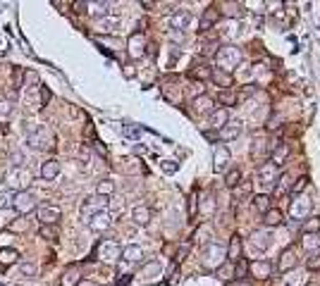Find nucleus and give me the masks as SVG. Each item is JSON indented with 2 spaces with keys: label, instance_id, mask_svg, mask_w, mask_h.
<instances>
[{
  "label": "nucleus",
  "instance_id": "1",
  "mask_svg": "<svg viewBox=\"0 0 320 286\" xmlns=\"http://www.w3.org/2000/svg\"><path fill=\"white\" fill-rule=\"evenodd\" d=\"M215 62H217V70L232 74V72L237 70V64L242 62V50L237 46H223L215 53Z\"/></svg>",
  "mask_w": 320,
  "mask_h": 286
},
{
  "label": "nucleus",
  "instance_id": "2",
  "mask_svg": "<svg viewBox=\"0 0 320 286\" xmlns=\"http://www.w3.org/2000/svg\"><path fill=\"white\" fill-rule=\"evenodd\" d=\"M31 182H34V174H31L27 167H10V169H7V174H5L7 189H12L14 193L27 191Z\"/></svg>",
  "mask_w": 320,
  "mask_h": 286
},
{
  "label": "nucleus",
  "instance_id": "3",
  "mask_svg": "<svg viewBox=\"0 0 320 286\" xmlns=\"http://www.w3.org/2000/svg\"><path fill=\"white\" fill-rule=\"evenodd\" d=\"M108 210V198H103V195H91V198H86V201L82 203V217L84 222H89L93 215H98V212H105Z\"/></svg>",
  "mask_w": 320,
  "mask_h": 286
},
{
  "label": "nucleus",
  "instance_id": "4",
  "mask_svg": "<svg viewBox=\"0 0 320 286\" xmlns=\"http://www.w3.org/2000/svg\"><path fill=\"white\" fill-rule=\"evenodd\" d=\"M223 258H227V255H225V248L217 244V241H213V244H208L206 253H203V265L208 267V270H217V267L223 265Z\"/></svg>",
  "mask_w": 320,
  "mask_h": 286
},
{
  "label": "nucleus",
  "instance_id": "5",
  "mask_svg": "<svg viewBox=\"0 0 320 286\" xmlns=\"http://www.w3.org/2000/svg\"><path fill=\"white\" fill-rule=\"evenodd\" d=\"M12 208L19 212V215H29V212H34L36 210V198L34 193H29V191H19V193L12 195Z\"/></svg>",
  "mask_w": 320,
  "mask_h": 286
},
{
  "label": "nucleus",
  "instance_id": "6",
  "mask_svg": "<svg viewBox=\"0 0 320 286\" xmlns=\"http://www.w3.org/2000/svg\"><path fill=\"white\" fill-rule=\"evenodd\" d=\"M29 146L34 148V150H48V148H53V134L48 131V129H43V126H38V131L29 134Z\"/></svg>",
  "mask_w": 320,
  "mask_h": 286
},
{
  "label": "nucleus",
  "instance_id": "7",
  "mask_svg": "<svg viewBox=\"0 0 320 286\" xmlns=\"http://www.w3.org/2000/svg\"><path fill=\"white\" fill-rule=\"evenodd\" d=\"M36 217H38L41 227H53V224L60 222L63 212H60V208H53V205H41L36 210Z\"/></svg>",
  "mask_w": 320,
  "mask_h": 286
},
{
  "label": "nucleus",
  "instance_id": "8",
  "mask_svg": "<svg viewBox=\"0 0 320 286\" xmlns=\"http://www.w3.org/2000/svg\"><path fill=\"white\" fill-rule=\"evenodd\" d=\"M98 258L105 260V262H115L117 258H122V248H119L115 241H103V244H98Z\"/></svg>",
  "mask_w": 320,
  "mask_h": 286
},
{
  "label": "nucleus",
  "instance_id": "9",
  "mask_svg": "<svg viewBox=\"0 0 320 286\" xmlns=\"http://www.w3.org/2000/svg\"><path fill=\"white\" fill-rule=\"evenodd\" d=\"M275 182H277V167H275L272 162H263V165L258 167V184L265 186V189H270Z\"/></svg>",
  "mask_w": 320,
  "mask_h": 286
},
{
  "label": "nucleus",
  "instance_id": "10",
  "mask_svg": "<svg viewBox=\"0 0 320 286\" xmlns=\"http://www.w3.org/2000/svg\"><path fill=\"white\" fill-rule=\"evenodd\" d=\"M287 158H289V146L285 141H275V146L270 148V162L275 167H279V165H285Z\"/></svg>",
  "mask_w": 320,
  "mask_h": 286
},
{
  "label": "nucleus",
  "instance_id": "11",
  "mask_svg": "<svg viewBox=\"0 0 320 286\" xmlns=\"http://www.w3.org/2000/svg\"><path fill=\"white\" fill-rule=\"evenodd\" d=\"M308 201L306 198H301V195H296L292 201V208H289V212H292V219H296V222H301V219H308Z\"/></svg>",
  "mask_w": 320,
  "mask_h": 286
},
{
  "label": "nucleus",
  "instance_id": "12",
  "mask_svg": "<svg viewBox=\"0 0 320 286\" xmlns=\"http://www.w3.org/2000/svg\"><path fill=\"white\" fill-rule=\"evenodd\" d=\"M86 224H89V229H93V231H98V234H101V231H108V229H110L112 217L108 215V210H105V212H98V215H93Z\"/></svg>",
  "mask_w": 320,
  "mask_h": 286
},
{
  "label": "nucleus",
  "instance_id": "13",
  "mask_svg": "<svg viewBox=\"0 0 320 286\" xmlns=\"http://www.w3.org/2000/svg\"><path fill=\"white\" fill-rule=\"evenodd\" d=\"M230 160H232L230 148L223 146V143H217L215 146V172H225V169L230 167Z\"/></svg>",
  "mask_w": 320,
  "mask_h": 286
},
{
  "label": "nucleus",
  "instance_id": "14",
  "mask_svg": "<svg viewBox=\"0 0 320 286\" xmlns=\"http://www.w3.org/2000/svg\"><path fill=\"white\" fill-rule=\"evenodd\" d=\"M242 129H244V124L239 122V119H237V122L230 119V122H227V124L217 131V136H220V141H232V139H237L239 134H242Z\"/></svg>",
  "mask_w": 320,
  "mask_h": 286
},
{
  "label": "nucleus",
  "instance_id": "15",
  "mask_svg": "<svg viewBox=\"0 0 320 286\" xmlns=\"http://www.w3.org/2000/svg\"><path fill=\"white\" fill-rule=\"evenodd\" d=\"M268 246H270V234H268L265 229L253 231V234H251V248H253V251L263 253V251H268Z\"/></svg>",
  "mask_w": 320,
  "mask_h": 286
},
{
  "label": "nucleus",
  "instance_id": "16",
  "mask_svg": "<svg viewBox=\"0 0 320 286\" xmlns=\"http://www.w3.org/2000/svg\"><path fill=\"white\" fill-rule=\"evenodd\" d=\"M189 24H191V14H189V10H174L172 17H170V27L177 29V31H182V29H187Z\"/></svg>",
  "mask_w": 320,
  "mask_h": 286
},
{
  "label": "nucleus",
  "instance_id": "17",
  "mask_svg": "<svg viewBox=\"0 0 320 286\" xmlns=\"http://www.w3.org/2000/svg\"><path fill=\"white\" fill-rule=\"evenodd\" d=\"M294 267H296V253H294V248H285L282 255H279L277 270L279 272H289V270H294Z\"/></svg>",
  "mask_w": 320,
  "mask_h": 286
},
{
  "label": "nucleus",
  "instance_id": "18",
  "mask_svg": "<svg viewBox=\"0 0 320 286\" xmlns=\"http://www.w3.org/2000/svg\"><path fill=\"white\" fill-rule=\"evenodd\" d=\"M227 260H230L232 265L237 262V260H242V238H239V234H234V236L230 238V246H227Z\"/></svg>",
  "mask_w": 320,
  "mask_h": 286
},
{
  "label": "nucleus",
  "instance_id": "19",
  "mask_svg": "<svg viewBox=\"0 0 320 286\" xmlns=\"http://www.w3.org/2000/svg\"><path fill=\"white\" fill-rule=\"evenodd\" d=\"M217 19H220V10H217L215 5H210L208 10L203 12L201 24H198V27H201V31H208V29L213 27V24H217Z\"/></svg>",
  "mask_w": 320,
  "mask_h": 286
},
{
  "label": "nucleus",
  "instance_id": "20",
  "mask_svg": "<svg viewBox=\"0 0 320 286\" xmlns=\"http://www.w3.org/2000/svg\"><path fill=\"white\" fill-rule=\"evenodd\" d=\"M144 36H141V31H136V34H132L129 36V55L132 57H141L146 50H144Z\"/></svg>",
  "mask_w": 320,
  "mask_h": 286
},
{
  "label": "nucleus",
  "instance_id": "21",
  "mask_svg": "<svg viewBox=\"0 0 320 286\" xmlns=\"http://www.w3.org/2000/svg\"><path fill=\"white\" fill-rule=\"evenodd\" d=\"M57 174H60V162L57 160H46L41 167V177L46 179V182H53V179H57Z\"/></svg>",
  "mask_w": 320,
  "mask_h": 286
},
{
  "label": "nucleus",
  "instance_id": "22",
  "mask_svg": "<svg viewBox=\"0 0 320 286\" xmlns=\"http://www.w3.org/2000/svg\"><path fill=\"white\" fill-rule=\"evenodd\" d=\"M213 105H215V100H213L210 96H196V98H194V110L198 112V115L213 112Z\"/></svg>",
  "mask_w": 320,
  "mask_h": 286
},
{
  "label": "nucleus",
  "instance_id": "23",
  "mask_svg": "<svg viewBox=\"0 0 320 286\" xmlns=\"http://www.w3.org/2000/svg\"><path fill=\"white\" fill-rule=\"evenodd\" d=\"M144 258V251H141V246H125L122 248V260L125 262H139V260Z\"/></svg>",
  "mask_w": 320,
  "mask_h": 286
},
{
  "label": "nucleus",
  "instance_id": "24",
  "mask_svg": "<svg viewBox=\"0 0 320 286\" xmlns=\"http://www.w3.org/2000/svg\"><path fill=\"white\" fill-rule=\"evenodd\" d=\"M210 79H213L217 86H223L225 91H230V86H232V74H227V72H223V70H213V72H210Z\"/></svg>",
  "mask_w": 320,
  "mask_h": 286
},
{
  "label": "nucleus",
  "instance_id": "25",
  "mask_svg": "<svg viewBox=\"0 0 320 286\" xmlns=\"http://www.w3.org/2000/svg\"><path fill=\"white\" fill-rule=\"evenodd\" d=\"M227 122H230V112H227V110H213V112H210V124L215 126L217 131H220Z\"/></svg>",
  "mask_w": 320,
  "mask_h": 286
},
{
  "label": "nucleus",
  "instance_id": "26",
  "mask_svg": "<svg viewBox=\"0 0 320 286\" xmlns=\"http://www.w3.org/2000/svg\"><path fill=\"white\" fill-rule=\"evenodd\" d=\"M251 272L256 274V277H261V279H265V277H270L272 265L268 262V260H256V262L251 265Z\"/></svg>",
  "mask_w": 320,
  "mask_h": 286
},
{
  "label": "nucleus",
  "instance_id": "27",
  "mask_svg": "<svg viewBox=\"0 0 320 286\" xmlns=\"http://www.w3.org/2000/svg\"><path fill=\"white\" fill-rule=\"evenodd\" d=\"M210 72H213V70H210L208 64L201 60V62H194L191 72H189V77H191V79H210Z\"/></svg>",
  "mask_w": 320,
  "mask_h": 286
},
{
  "label": "nucleus",
  "instance_id": "28",
  "mask_svg": "<svg viewBox=\"0 0 320 286\" xmlns=\"http://www.w3.org/2000/svg\"><path fill=\"white\" fill-rule=\"evenodd\" d=\"M132 217H134V222L139 224V227H146V224L151 222V210H148L146 205H139V208H134Z\"/></svg>",
  "mask_w": 320,
  "mask_h": 286
},
{
  "label": "nucleus",
  "instance_id": "29",
  "mask_svg": "<svg viewBox=\"0 0 320 286\" xmlns=\"http://www.w3.org/2000/svg\"><path fill=\"white\" fill-rule=\"evenodd\" d=\"M263 224H265V227H279V224H282V212L270 208L263 215Z\"/></svg>",
  "mask_w": 320,
  "mask_h": 286
},
{
  "label": "nucleus",
  "instance_id": "30",
  "mask_svg": "<svg viewBox=\"0 0 320 286\" xmlns=\"http://www.w3.org/2000/svg\"><path fill=\"white\" fill-rule=\"evenodd\" d=\"M239 179H242V172H239V167L227 169V174H225V186H230V189H237V186H239Z\"/></svg>",
  "mask_w": 320,
  "mask_h": 286
},
{
  "label": "nucleus",
  "instance_id": "31",
  "mask_svg": "<svg viewBox=\"0 0 320 286\" xmlns=\"http://www.w3.org/2000/svg\"><path fill=\"white\" fill-rule=\"evenodd\" d=\"M115 193V182H110V179H103V182H98L96 186V195H103V198H108V195Z\"/></svg>",
  "mask_w": 320,
  "mask_h": 286
},
{
  "label": "nucleus",
  "instance_id": "32",
  "mask_svg": "<svg viewBox=\"0 0 320 286\" xmlns=\"http://www.w3.org/2000/svg\"><path fill=\"white\" fill-rule=\"evenodd\" d=\"M79 281H82V279H79V272L74 270V267H70V270L63 274V279H60V286H77Z\"/></svg>",
  "mask_w": 320,
  "mask_h": 286
},
{
  "label": "nucleus",
  "instance_id": "33",
  "mask_svg": "<svg viewBox=\"0 0 320 286\" xmlns=\"http://www.w3.org/2000/svg\"><path fill=\"white\" fill-rule=\"evenodd\" d=\"M304 248H306L308 253L311 251L318 253L320 251V234H306V236H304Z\"/></svg>",
  "mask_w": 320,
  "mask_h": 286
},
{
  "label": "nucleus",
  "instance_id": "34",
  "mask_svg": "<svg viewBox=\"0 0 320 286\" xmlns=\"http://www.w3.org/2000/svg\"><path fill=\"white\" fill-rule=\"evenodd\" d=\"M17 258H19V253L14 251V248H3L0 251V262L3 265H12V262H17Z\"/></svg>",
  "mask_w": 320,
  "mask_h": 286
},
{
  "label": "nucleus",
  "instance_id": "35",
  "mask_svg": "<svg viewBox=\"0 0 320 286\" xmlns=\"http://www.w3.org/2000/svg\"><path fill=\"white\" fill-rule=\"evenodd\" d=\"M217 277L223 281H230L232 277H234V265H232V262H223V265L217 267Z\"/></svg>",
  "mask_w": 320,
  "mask_h": 286
},
{
  "label": "nucleus",
  "instance_id": "36",
  "mask_svg": "<svg viewBox=\"0 0 320 286\" xmlns=\"http://www.w3.org/2000/svg\"><path fill=\"white\" fill-rule=\"evenodd\" d=\"M253 208L265 215V212L270 210V198H268V195H256V198H253Z\"/></svg>",
  "mask_w": 320,
  "mask_h": 286
},
{
  "label": "nucleus",
  "instance_id": "37",
  "mask_svg": "<svg viewBox=\"0 0 320 286\" xmlns=\"http://www.w3.org/2000/svg\"><path fill=\"white\" fill-rule=\"evenodd\" d=\"M244 12V5L242 3H225V12L227 17H239V14Z\"/></svg>",
  "mask_w": 320,
  "mask_h": 286
},
{
  "label": "nucleus",
  "instance_id": "38",
  "mask_svg": "<svg viewBox=\"0 0 320 286\" xmlns=\"http://www.w3.org/2000/svg\"><path fill=\"white\" fill-rule=\"evenodd\" d=\"M89 7H93L91 12L96 14V17H105V14H108V10L112 7V3H93V5H89Z\"/></svg>",
  "mask_w": 320,
  "mask_h": 286
},
{
  "label": "nucleus",
  "instance_id": "39",
  "mask_svg": "<svg viewBox=\"0 0 320 286\" xmlns=\"http://www.w3.org/2000/svg\"><path fill=\"white\" fill-rule=\"evenodd\" d=\"M112 29H117V19H112V17L101 19V24H98V31H103V34H110Z\"/></svg>",
  "mask_w": 320,
  "mask_h": 286
},
{
  "label": "nucleus",
  "instance_id": "40",
  "mask_svg": "<svg viewBox=\"0 0 320 286\" xmlns=\"http://www.w3.org/2000/svg\"><path fill=\"white\" fill-rule=\"evenodd\" d=\"M38 234H41L46 241H55V238H57V229H55V227H38Z\"/></svg>",
  "mask_w": 320,
  "mask_h": 286
},
{
  "label": "nucleus",
  "instance_id": "41",
  "mask_svg": "<svg viewBox=\"0 0 320 286\" xmlns=\"http://www.w3.org/2000/svg\"><path fill=\"white\" fill-rule=\"evenodd\" d=\"M277 186H275V191H277V193H285L287 189H289V174H282V177H277Z\"/></svg>",
  "mask_w": 320,
  "mask_h": 286
},
{
  "label": "nucleus",
  "instance_id": "42",
  "mask_svg": "<svg viewBox=\"0 0 320 286\" xmlns=\"http://www.w3.org/2000/svg\"><path fill=\"white\" fill-rule=\"evenodd\" d=\"M306 265H308V270H320V251L318 253H308Z\"/></svg>",
  "mask_w": 320,
  "mask_h": 286
},
{
  "label": "nucleus",
  "instance_id": "43",
  "mask_svg": "<svg viewBox=\"0 0 320 286\" xmlns=\"http://www.w3.org/2000/svg\"><path fill=\"white\" fill-rule=\"evenodd\" d=\"M306 231L311 234H320V217H308V222H306Z\"/></svg>",
  "mask_w": 320,
  "mask_h": 286
},
{
  "label": "nucleus",
  "instance_id": "44",
  "mask_svg": "<svg viewBox=\"0 0 320 286\" xmlns=\"http://www.w3.org/2000/svg\"><path fill=\"white\" fill-rule=\"evenodd\" d=\"M246 272H249V262L246 260H237L234 262V274L237 277H246Z\"/></svg>",
  "mask_w": 320,
  "mask_h": 286
},
{
  "label": "nucleus",
  "instance_id": "45",
  "mask_svg": "<svg viewBox=\"0 0 320 286\" xmlns=\"http://www.w3.org/2000/svg\"><path fill=\"white\" fill-rule=\"evenodd\" d=\"M12 100H0V117H10L12 115Z\"/></svg>",
  "mask_w": 320,
  "mask_h": 286
},
{
  "label": "nucleus",
  "instance_id": "46",
  "mask_svg": "<svg viewBox=\"0 0 320 286\" xmlns=\"http://www.w3.org/2000/svg\"><path fill=\"white\" fill-rule=\"evenodd\" d=\"M19 272H22V277H34V274H36V265H31V262H22Z\"/></svg>",
  "mask_w": 320,
  "mask_h": 286
},
{
  "label": "nucleus",
  "instance_id": "47",
  "mask_svg": "<svg viewBox=\"0 0 320 286\" xmlns=\"http://www.w3.org/2000/svg\"><path fill=\"white\" fill-rule=\"evenodd\" d=\"M306 186H308V179H306V177H301L296 184H292V195H299L301 191L306 189Z\"/></svg>",
  "mask_w": 320,
  "mask_h": 286
},
{
  "label": "nucleus",
  "instance_id": "48",
  "mask_svg": "<svg viewBox=\"0 0 320 286\" xmlns=\"http://www.w3.org/2000/svg\"><path fill=\"white\" fill-rule=\"evenodd\" d=\"M249 191H251V184H242V186L234 191V203H239L244 195H249Z\"/></svg>",
  "mask_w": 320,
  "mask_h": 286
},
{
  "label": "nucleus",
  "instance_id": "49",
  "mask_svg": "<svg viewBox=\"0 0 320 286\" xmlns=\"http://www.w3.org/2000/svg\"><path fill=\"white\" fill-rule=\"evenodd\" d=\"M10 162H12L10 167H24V155H22V153H17V150H14V153L10 155Z\"/></svg>",
  "mask_w": 320,
  "mask_h": 286
},
{
  "label": "nucleus",
  "instance_id": "50",
  "mask_svg": "<svg viewBox=\"0 0 320 286\" xmlns=\"http://www.w3.org/2000/svg\"><path fill=\"white\" fill-rule=\"evenodd\" d=\"M217 100H220V103H225V105H232L234 100H237V98L232 96L230 91H220V93H217Z\"/></svg>",
  "mask_w": 320,
  "mask_h": 286
},
{
  "label": "nucleus",
  "instance_id": "51",
  "mask_svg": "<svg viewBox=\"0 0 320 286\" xmlns=\"http://www.w3.org/2000/svg\"><path fill=\"white\" fill-rule=\"evenodd\" d=\"M12 205V195L10 193H0V210H5Z\"/></svg>",
  "mask_w": 320,
  "mask_h": 286
},
{
  "label": "nucleus",
  "instance_id": "52",
  "mask_svg": "<svg viewBox=\"0 0 320 286\" xmlns=\"http://www.w3.org/2000/svg\"><path fill=\"white\" fill-rule=\"evenodd\" d=\"M12 231H27V222L24 219H19V222H12V224H7Z\"/></svg>",
  "mask_w": 320,
  "mask_h": 286
},
{
  "label": "nucleus",
  "instance_id": "53",
  "mask_svg": "<svg viewBox=\"0 0 320 286\" xmlns=\"http://www.w3.org/2000/svg\"><path fill=\"white\" fill-rule=\"evenodd\" d=\"M163 169H165L167 174H172V172H177V162H172V160H165V162H163Z\"/></svg>",
  "mask_w": 320,
  "mask_h": 286
},
{
  "label": "nucleus",
  "instance_id": "54",
  "mask_svg": "<svg viewBox=\"0 0 320 286\" xmlns=\"http://www.w3.org/2000/svg\"><path fill=\"white\" fill-rule=\"evenodd\" d=\"M160 270L158 262H151V265H146V270H144V274H155Z\"/></svg>",
  "mask_w": 320,
  "mask_h": 286
},
{
  "label": "nucleus",
  "instance_id": "55",
  "mask_svg": "<svg viewBox=\"0 0 320 286\" xmlns=\"http://www.w3.org/2000/svg\"><path fill=\"white\" fill-rule=\"evenodd\" d=\"M48 100H50V91L48 89H41V107L43 105H48Z\"/></svg>",
  "mask_w": 320,
  "mask_h": 286
},
{
  "label": "nucleus",
  "instance_id": "56",
  "mask_svg": "<svg viewBox=\"0 0 320 286\" xmlns=\"http://www.w3.org/2000/svg\"><path fill=\"white\" fill-rule=\"evenodd\" d=\"M187 253H189V244H184V246H182V248H179V253H177V262H179V260H184V258H187Z\"/></svg>",
  "mask_w": 320,
  "mask_h": 286
},
{
  "label": "nucleus",
  "instance_id": "57",
  "mask_svg": "<svg viewBox=\"0 0 320 286\" xmlns=\"http://www.w3.org/2000/svg\"><path fill=\"white\" fill-rule=\"evenodd\" d=\"M74 12H86V7H89V3H74Z\"/></svg>",
  "mask_w": 320,
  "mask_h": 286
},
{
  "label": "nucleus",
  "instance_id": "58",
  "mask_svg": "<svg viewBox=\"0 0 320 286\" xmlns=\"http://www.w3.org/2000/svg\"><path fill=\"white\" fill-rule=\"evenodd\" d=\"M125 134H127V136H132V139H136V136H139V131H136V129H132V126H125Z\"/></svg>",
  "mask_w": 320,
  "mask_h": 286
},
{
  "label": "nucleus",
  "instance_id": "59",
  "mask_svg": "<svg viewBox=\"0 0 320 286\" xmlns=\"http://www.w3.org/2000/svg\"><path fill=\"white\" fill-rule=\"evenodd\" d=\"M93 148H96V150H98V153H101V155H105V153H108V150H105V146H101L98 141H96V143H93Z\"/></svg>",
  "mask_w": 320,
  "mask_h": 286
},
{
  "label": "nucleus",
  "instance_id": "60",
  "mask_svg": "<svg viewBox=\"0 0 320 286\" xmlns=\"http://www.w3.org/2000/svg\"><path fill=\"white\" fill-rule=\"evenodd\" d=\"M24 77H27V81H38V77H36L34 72H27V74H24Z\"/></svg>",
  "mask_w": 320,
  "mask_h": 286
},
{
  "label": "nucleus",
  "instance_id": "61",
  "mask_svg": "<svg viewBox=\"0 0 320 286\" xmlns=\"http://www.w3.org/2000/svg\"><path fill=\"white\" fill-rule=\"evenodd\" d=\"M125 74H127V77H134V70H132V64H125Z\"/></svg>",
  "mask_w": 320,
  "mask_h": 286
},
{
  "label": "nucleus",
  "instance_id": "62",
  "mask_svg": "<svg viewBox=\"0 0 320 286\" xmlns=\"http://www.w3.org/2000/svg\"><path fill=\"white\" fill-rule=\"evenodd\" d=\"M77 286H98V284H96V281H86V279H84V281H79Z\"/></svg>",
  "mask_w": 320,
  "mask_h": 286
},
{
  "label": "nucleus",
  "instance_id": "63",
  "mask_svg": "<svg viewBox=\"0 0 320 286\" xmlns=\"http://www.w3.org/2000/svg\"><path fill=\"white\" fill-rule=\"evenodd\" d=\"M129 281H132V277H125V279H119V284H117V286H127Z\"/></svg>",
  "mask_w": 320,
  "mask_h": 286
},
{
  "label": "nucleus",
  "instance_id": "64",
  "mask_svg": "<svg viewBox=\"0 0 320 286\" xmlns=\"http://www.w3.org/2000/svg\"><path fill=\"white\" fill-rule=\"evenodd\" d=\"M237 286H251V284L246 279H242V281H237Z\"/></svg>",
  "mask_w": 320,
  "mask_h": 286
}]
</instances>
